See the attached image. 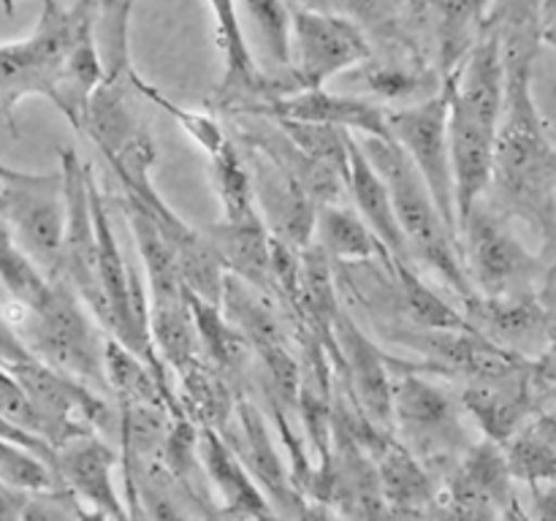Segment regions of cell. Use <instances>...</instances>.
Wrapping results in <instances>:
<instances>
[{"label":"cell","instance_id":"6da1fadb","mask_svg":"<svg viewBox=\"0 0 556 521\" xmlns=\"http://www.w3.org/2000/svg\"><path fill=\"white\" fill-rule=\"evenodd\" d=\"M541 38H503L505 103L494 152V188L510 209L527 217L554 212L556 147L538 112L532 92V68Z\"/></svg>","mask_w":556,"mask_h":521},{"label":"cell","instance_id":"7a4b0ae2","mask_svg":"<svg viewBox=\"0 0 556 521\" xmlns=\"http://www.w3.org/2000/svg\"><path fill=\"white\" fill-rule=\"evenodd\" d=\"M358 141L389 185L396 220H400L413 258L421 260L459 298L472 296L476 288L467 275L459 237L443 217L432 190L427 188L405 147L396 139H380V136H358Z\"/></svg>","mask_w":556,"mask_h":521},{"label":"cell","instance_id":"3957f363","mask_svg":"<svg viewBox=\"0 0 556 521\" xmlns=\"http://www.w3.org/2000/svg\"><path fill=\"white\" fill-rule=\"evenodd\" d=\"M79 293L68 280L52 277L47 298L36 307L14 302L9 326L16 331L27 351L60 372L81 380L98 391H109L106 380V340L103 326L92 320Z\"/></svg>","mask_w":556,"mask_h":521},{"label":"cell","instance_id":"277c9868","mask_svg":"<svg viewBox=\"0 0 556 521\" xmlns=\"http://www.w3.org/2000/svg\"><path fill=\"white\" fill-rule=\"evenodd\" d=\"M96 22L98 0H79L68 9L58 0H43L30 36L0 43V114L11 134H16V103L27 96H43L52 101L71 49L96 27Z\"/></svg>","mask_w":556,"mask_h":521},{"label":"cell","instance_id":"5b68a950","mask_svg":"<svg viewBox=\"0 0 556 521\" xmlns=\"http://www.w3.org/2000/svg\"><path fill=\"white\" fill-rule=\"evenodd\" d=\"M465 402L418 367L394 380V434L432 472H448L476 440L465 423Z\"/></svg>","mask_w":556,"mask_h":521},{"label":"cell","instance_id":"8992f818","mask_svg":"<svg viewBox=\"0 0 556 521\" xmlns=\"http://www.w3.org/2000/svg\"><path fill=\"white\" fill-rule=\"evenodd\" d=\"M0 215L11 226L20 247L54 277L65 233L63 168L36 174L0 163Z\"/></svg>","mask_w":556,"mask_h":521},{"label":"cell","instance_id":"52a82bcc","mask_svg":"<svg viewBox=\"0 0 556 521\" xmlns=\"http://www.w3.org/2000/svg\"><path fill=\"white\" fill-rule=\"evenodd\" d=\"M391 139L400 141L427 188L432 190L440 212L459 237L456 215L454 161H451V90L443 81L438 92L405 106H389ZM462 242V239H459Z\"/></svg>","mask_w":556,"mask_h":521},{"label":"cell","instance_id":"ba28073f","mask_svg":"<svg viewBox=\"0 0 556 521\" xmlns=\"http://www.w3.org/2000/svg\"><path fill=\"white\" fill-rule=\"evenodd\" d=\"M462 255L476 293L510 296L532 291L538 258L521 242L508 217L489 209L483 199L462 226Z\"/></svg>","mask_w":556,"mask_h":521},{"label":"cell","instance_id":"9c48e42d","mask_svg":"<svg viewBox=\"0 0 556 521\" xmlns=\"http://www.w3.org/2000/svg\"><path fill=\"white\" fill-rule=\"evenodd\" d=\"M60 168H63L65 179V233L54 277H63L74 285L81 302L90 307V313L106 331L109 302L106 293H103L101 275H98V231L90 193L92 166L81 163L76 150L63 147L60 150Z\"/></svg>","mask_w":556,"mask_h":521},{"label":"cell","instance_id":"30bf717a","mask_svg":"<svg viewBox=\"0 0 556 521\" xmlns=\"http://www.w3.org/2000/svg\"><path fill=\"white\" fill-rule=\"evenodd\" d=\"M128 76H106L92 92L85 114V136L103 152L123 188H141L152 182L155 141L147 125L125 101Z\"/></svg>","mask_w":556,"mask_h":521},{"label":"cell","instance_id":"8fae6325","mask_svg":"<svg viewBox=\"0 0 556 521\" xmlns=\"http://www.w3.org/2000/svg\"><path fill=\"white\" fill-rule=\"evenodd\" d=\"M514 470L505 445L481 437L465 450L445 475H440L438 508L456 519H497L516 513Z\"/></svg>","mask_w":556,"mask_h":521},{"label":"cell","instance_id":"7c38bea8","mask_svg":"<svg viewBox=\"0 0 556 521\" xmlns=\"http://www.w3.org/2000/svg\"><path fill=\"white\" fill-rule=\"evenodd\" d=\"M372 38L340 11L293 9V76L307 87H326L337 74L372 58Z\"/></svg>","mask_w":556,"mask_h":521},{"label":"cell","instance_id":"4fadbf2b","mask_svg":"<svg viewBox=\"0 0 556 521\" xmlns=\"http://www.w3.org/2000/svg\"><path fill=\"white\" fill-rule=\"evenodd\" d=\"M239 150L253 174L255 201L269 231L296 247H309L315 242V220H318L320 206L313 193L304 188V182L291 168L261 152L258 147L239 144Z\"/></svg>","mask_w":556,"mask_h":521},{"label":"cell","instance_id":"5bb4252c","mask_svg":"<svg viewBox=\"0 0 556 521\" xmlns=\"http://www.w3.org/2000/svg\"><path fill=\"white\" fill-rule=\"evenodd\" d=\"M362 443L378 467L380 488L389 505V516H424L438 508V478L434 472L389 429L375 427L358 412L351 421Z\"/></svg>","mask_w":556,"mask_h":521},{"label":"cell","instance_id":"9a60e30c","mask_svg":"<svg viewBox=\"0 0 556 521\" xmlns=\"http://www.w3.org/2000/svg\"><path fill=\"white\" fill-rule=\"evenodd\" d=\"M337 361L345 369L351 396L356 410L375 427L394 432V378L391 364L394 358L386 356L362 329L356 320L340 309L334 323Z\"/></svg>","mask_w":556,"mask_h":521},{"label":"cell","instance_id":"2e32d148","mask_svg":"<svg viewBox=\"0 0 556 521\" xmlns=\"http://www.w3.org/2000/svg\"><path fill=\"white\" fill-rule=\"evenodd\" d=\"M233 421H237L239 437L233 443L231 437H226L233 445V450L239 454V459L244 461V467L250 470V475L258 481V486L264 488V494L269 497V503L275 505L277 516H309L315 513L313 508L304 499L302 488L296 486V478L291 470H286L282 465V456L277 454V445L271 440L269 427H266L264 416L258 412V407L250 399L239 396L237 405H233Z\"/></svg>","mask_w":556,"mask_h":521},{"label":"cell","instance_id":"e0dca14e","mask_svg":"<svg viewBox=\"0 0 556 521\" xmlns=\"http://www.w3.org/2000/svg\"><path fill=\"white\" fill-rule=\"evenodd\" d=\"M535 364L527 361L525 367L505 374L467 380L459 394L467 416H472L483 437L508 443L519 429L530 423L535 410Z\"/></svg>","mask_w":556,"mask_h":521},{"label":"cell","instance_id":"ac0fdd59","mask_svg":"<svg viewBox=\"0 0 556 521\" xmlns=\"http://www.w3.org/2000/svg\"><path fill=\"white\" fill-rule=\"evenodd\" d=\"M117 454L98 437V432L79 434L58 448L60 483L81 499L92 519H128L130 508L114 488Z\"/></svg>","mask_w":556,"mask_h":521},{"label":"cell","instance_id":"d6986e66","mask_svg":"<svg viewBox=\"0 0 556 521\" xmlns=\"http://www.w3.org/2000/svg\"><path fill=\"white\" fill-rule=\"evenodd\" d=\"M244 114H261L271 119H304V123H326L348 128L356 136H380L391 139L389 109L362 96H340L326 87H307L291 96L275 98L269 103L250 109Z\"/></svg>","mask_w":556,"mask_h":521},{"label":"cell","instance_id":"ffe728a7","mask_svg":"<svg viewBox=\"0 0 556 521\" xmlns=\"http://www.w3.org/2000/svg\"><path fill=\"white\" fill-rule=\"evenodd\" d=\"M199 459L204 467L206 483L220 497L223 516H242V519H275L277 510L258 486L244 461L228 443L226 434L215 427L199 429Z\"/></svg>","mask_w":556,"mask_h":521},{"label":"cell","instance_id":"44dd1931","mask_svg":"<svg viewBox=\"0 0 556 521\" xmlns=\"http://www.w3.org/2000/svg\"><path fill=\"white\" fill-rule=\"evenodd\" d=\"M467 320L478 334L489 336L497 345L527 356V347L541 345L548 347V320L541 302L530 293H510V296H486V293H472L462 298Z\"/></svg>","mask_w":556,"mask_h":521},{"label":"cell","instance_id":"7402d4cb","mask_svg":"<svg viewBox=\"0 0 556 521\" xmlns=\"http://www.w3.org/2000/svg\"><path fill=\"white\" fill-rule=\"evenodd\" d=\"M206 3L215 16L217 43H220L223 60H226V74L215 92V109L239 114L261 98L264 71H261L248 33H244L239 0H206Z\"/></svg>","mask_w":556,"mask_h":521},{"label":"cell","instance_id":"603a6c76","mask_svg":"<svg viewBox=\"0 0 556 521\" xmlns=\"http://www.w3.org/2000/svg\"><path fill=\"white\" fill-rule=\"evenodd\" d=\"M206 239L217 250L228 275L242 277L244 282L277 298L271 280V231L264 217L220 220L206 231Z\"/></svg>","mask_w":556,"mask_h":521},{"label":"cell","instance_id":"cb8c5ba5","mask_svg":"<svg viewBox=\"0 0 556 521\" xmlns=\"http://www.w3.org/2000/svg\"><path fill=\"white\" fill-rule=\"evenodd\" d=\"M348 193L353 195V206L362 212L364 220L375 231V237L383 242L394 258L410 260V247L402 233L400 220H396L394 201H391V190L375 163L369 161L364 152L358 136H351V177H348Z\"/></svg>","mask_w":556,"mask_h":521},{"label":"cell","instance_id":"d4e9b609","mask_svg":"<svg viewBox=\"0 0 556 521\" xmlns=\"http://www.w3.org/2000/svg\"><path fill=\"white\" fill-rule=\"evenodd\" d=\"M315 244L329 255L334 264H369L380 260L389 269L394 255L383 247L369 223L364 220L356 206H348L342 201L318 206V220H315Z\"/></svg>","mask_w":556,"mask_h":521},{"label":"cell","instance_id":"484cf974","mask_svg":"<svg viewBox=\"0 0 556 521\" xmlns=\"http://www.w3.org/2000/svg\"><path fill=\"white\" fill-rule=\"evenodd\" d=\"M356 76L364 81L372 96L383 98V101H421V98L432 96L443 87V76L438 71L429 68L410 47H402L400 41L394 43L386 58H369L356 68Z\"/></svg>","mask_w":556,"mask_h":521},{"label":"cell","instance_id":"4316f807","mask_svg":"<svg viewBox=\"0 0 556 521\" xmlns=\"http://www.w3.org/2000/svg\"><path fill=\"white\" fill-rule=\"evenodd\" d=\"M242 25L264 74H293V5L288 0H239Z\"/></svg>","mask_w":556,"mask_h":521},{"label":"cell","instance_id":"83f0119b","mask_svg":"<svg viewBox=\"0 0 556 521\" xmlns=\"http://www.w3.org/2000/svg\"><path fill=\"white\" fill-rule=\"evenodd\" d=\"M334 260L318 247L309 244L302 250V280H299V298H296V315L318 334V342L326 340V347L337 356L334 342V323L340 318V302H337V285L334 271H331Z\"/></svg>","mask_w":556,"mask_h":521},{"label":"cell","instance_id":"f1b7e54d","mask_svg":"<svg viewBox=\"0 0 556 521\" xmlns=\"http://www.w3.org/2000/svg\"><path fill=\"white\" fill-rule=\"evenodd\" d=\"M438 38L440 76H448L486 33L492 0H427Z\"/></svg>","mask_w":556,"mask_h":521},{"label":"cell","instance_id":"f546056e","mask_svg":"<svg viewBox=\"0 0 556 521\" xmlns=\"http://www.w3.org/2000/svg\"><path fill=\"white\" fill-rule=\"evenodd\" d=\"M389 271L396 282V296H400L402 313L410 320L407 326H416V329H472L465 309H456L454 304L445 302L432 285H427L413 271L407 260L394 258Z\"/></svg>","mask_w":556,"mask_h":521},{"label":"cell","instance_id":"4dcf8cb0","mask_svg":"<svg viewBox=\"0 0 556 521\" xmlns=\"http://www.w3.org/2000/svg\"><path fill=\"white\" fill-rule=\"evenodd\" d=\"M210 171L215 193L223 206V220H250L261 217L258 201H255L253 174L248 161L233 139H228L215 155H210Z\"/></svg>","mask_w":556,"mask_h":521},{"label":"cell","instance_id":"1f68e13d","mask_svg":"<svg viewBox=\"0 0 556 521\" xmlns=\"http://www.w3.org/2000/svg\"><path fill=\"white\" fill-rule=\"evenodd\" d=\"M188 298H190V309H193L199 342L204 345L210 361L215 364L220 372L237 369L239 364L244 361V356H248V351H253L250 342L244 340L242 331L228 320V315L223 313L220 304L199 296V293H193L190 288H188Z\"/></svg>","mask_w":556,"mask_h":521},{"label":"cell","instance_id":"d6a6232c","mask_svg":"<svg viewBox=\"0 0 556 521\" xmlns=\"http://www.w3.org/2000/svg\"><path fill=\"white\" fill-rule=\"evenodd\" d=\"M0 282L11 293V298L25 304V307L41 304L47 298L49 285H52V277L20 247L3 215H0Z\"/></svg>","mask_w":556,"mask_h":521},{"label":"cell","instance_id":"836d02e7","mask_svg":"<svg viewBox=\"0 0 556 521\" xmlns=\"http://www.w3.org/2000/svg\"><path fill=\"white\" fill-rule=\"evenodd\" d=\"M288 139L296 147H302L307 155L326 166L337 168L342 177H351V136L353 130L337 128L326 123H304V119H275Z\"/></svg>","mask_w":556,"mask_h":521},{"label":"cell","instance_id":"e575fe53","mask_svg":"<svg viewBox=\"0 0 556 521\" xmlns=\"http://www.w3.org/2000/svg\"><path fill=\"white\" fill-rule=\"evenodd\" d=\"M503 445L516 481L530 483V486L556 481V443L548 440L535 423L530 421Z\"/></svg>","mask_w":556,"mask_h":521},{"label":"cell","instance_id":"d590c367","mask_svg":"<svg viewBox=\"0 0 556 521\" xmlns=\"http://www.w3.org/2000/svg\"><path fill=\"white\" fill-rule=\"evenodd\" d=\"M128 79H130V87H134V90H139L147 101L155 103V106H161L168 117L177 119L179 128H182L185 134H188L190 139H193L195 144L206 152V157L215 155V152L220 150L228 139H231V136L223 130V125L217 123L212 114L193 112V109H185V106H179V103H174L172 98L163 96L155 85H150V81L141 79L139 71H136L134 65H130V71H128Z\"/></svg>","mask_w":556,"mask_h":521},{"label":"cell","instance_id":"8d00e7d4","mask_svg":"<svg viewBox=\"0 0 556 521\" xmlns=\"http://www.w3.org/2000/svg\"><path fill=\"white\" fill-rule=\"evenodd\" d=\"M0 416L20 423L27 432L38 434V437H43L47 443H52L54 448L68 443V437L60 432L58 423L33 402V396L25 391V385H22L20 380L14 378V372L5 369L3 364H0Z\"/></svg>","mask_w":556,"mask_h":521},{"label":"cell","instance_id":"74e56055","mask_svg":"<svg viewBox=\"0 0 556 521\" xmlns=\"http://www.w3.org/2000/svg\"><path fill=\"white\" fill-rule=\"evenodd\" d=\"M0 481L22 492H47L63 486L52 465L5 437H0Z\"/></svg>","mask_w":556,"mask_h":521},{"label":"cell","instance_id":"f35d334b","mask_svg":"<svg viewBox=\"0 0 556 521\" xmlns=\"http://www.w3.org/2000/svg\"><path fill=\"white\" fill-rule=\"evenodd\" d=\"M331 11H340L348 20L362 25L369 38L402 41V0H331Z\"/></svg>","mask_w":556,"mask_h":521},{"label":"cell","instance_id":"ab89813d","mask_svg":"<svg viewBox=\"0 0 556 521\" xmlns=\"http://www.w3.org/2000/svg\"><path fill=\"white\" fill-rule=\"evenodd\" d=\"M27 499H30V492H22V488H14L0 481V519H22Z\"/></svg>","mask_w":556,"mask_h":521},{"label":"cell","instance_id":"60d3db41","mask_svg":"<svg viewBox=\"0 0 556 521\" xmlns=\"http://www.w3.org/2000/svg\"><path fill=\"white\" fill-rule=\"evenodd\" d=\"M535 499H532V516L538 519H556V481L532 486Z\"/></svg>","mask_w":556,"mask_h":521},{"label":"cell","instance_id":"b9f144b4","mask_svg":"<svg viewBox=\"0 0 556 521\" xmlns=\"http://www.w3.org/2000/svg\"><path fill=\"white\" fill-rule=\"evenodd\" d=\"M535 374H538V383H548L556 389V340L548 342L546 351L538 356Z\"/></svg>","mask_w":556,"mask_h":521},{"label":"cell","instance_id":"7bdbcfd3","mask_svg":"<svg viewBox=\"0 0 556 521\" xmlns=\"http://www.w3.org/2000/svg\"><path fill=\"white\" fill-rule=\"evenodd\" d=\"M543 41L556 47V0H543Z\"/></svg>","mask_w":556,"mask_h":521},{"label":"cell","instance_id":"ee69618b","mask_svg":"<svg viewBox=\"0 0 556 521\" xmlns=\"http://www.w3.org/2000/svg\"><path fill=\"white\" fill-rule=\"evenodd\" d=\"M293 9H320L331 11V0H288Z\"/></svg>","mask_w":556,"mask_h":521},{"label":"cell","instance_id":"f6af8a7d","mask_svg":"<svg viewBox=\"0 0 556 521\" xmlns=\"http://www.w3.org/2000/svg\"><path fill=\"white\" fill-rule=\"evenodd\" d=\"M554 215H556V190H554Z\"/></svg>","mask_w":556,"mask_h":521}]
</instances>
